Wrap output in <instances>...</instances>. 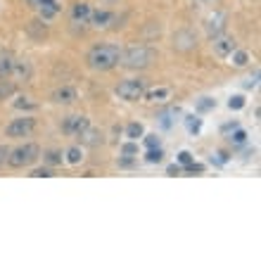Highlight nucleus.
<instances>
[{
  "instance_id": "1",
  "label": "nucleus",
  "mask_w": 261,
  "mask_h": 261,
  "mask_svg": "<svg viewBox=\"0 0 261 261\" xmlns=\"http://www.w3.org/2000/svg\"><path fill=\"white\" fill-rule=\"evenodd\" d=\"M86 64L97 74H107L121 64V45L117 43H95L86 53Z\"/></svg>"
},
{
  "instance_id": "2",
  "label": "nucleus",
  "mask_w": 261,
  "mask_h": 261,
  "mask_svg": "<svg viewBox=\"0 0 261 261\" xmlns=\"http://www.w3.org/2000/svg\"><path fill=\"white\" fill-rule=\"evenodd\" d=\"M157 62V50L147 45V43H130L121 48V64L119 67L128 69V71H145Z\"/></svg>"
},
{
  "instance_id": "3",
  "label": "nucleus",
  "mask_w": 261,
  "mask_h": 261,
  "mask_svg": "<svg viewBox=\"0 0 261 261\" xmlns=\"http://www.w3.org/2000/svg\"><path fill=\"white\" fill-rule=\"evenodd\" d=\"M41 159V147L36 143H19L10 147V154H7V162L5 166L7 169H14V171H19V169H29V166H34L36 162Z\"/></svg>"
},
{
  "instance_id": "4",
  "label": "nucleus",
  "mask_w": 261,
  "mask_h": 261,
  "mask_svg": "<svg viewBox=\"0 0 261 261\" xmlns=\"http://www.w3.org/2000/svg\"><path fill=\"white\" fill-rule=\"evenodd\" d=\"M145 90H147V81L143 76H128V79H124V81H119L114 86V95L119 100H124V102H140Z\"/></svg>"
},
{
  "instance_id": "5",
  "label": "nucleus",
  "mask_w": 261,
  "mask_h": 261,
  "mask_svg": "<svg viewBox=\"0 0 261 261\" xmlns=\"http://www.w3.org/2000/svg\"><path fill=\"white\" fill-rule=\"evenodd\" d=\"M38 128V119L34 114H19V117L10 119V124H5V138L10 140H21V138H29L34 130Z\"/></svg>"
},
{
  "instance_id": "6",
  "label": "nucleus",
  "mask_w": 261,
  "mask_h": 261,
  "mask_svg": "<svg viewBox=\"0 0 261 261\" xmlns=\"http://www.w3.org/2000/svg\"><path fill=\"white\" fill-rule=\"evenodd\" d=\"M228 21H230V17H228L226 10H212V12H209V14L204 17V21H202V27H204L206 38L212 41V38H216V36L226 34Z\"/></svg>"
},
{
  "instance_id": "7",
  "label": "nucleus",
  "mask_w": 261,
  "mask_h": 261,
  "mask_svg": "<svg viewBox=\"0 0 261 261\" xmlns=\"http://www.w3.org/2000/svg\"><path fill=\"white\" fill-rule=\"evenodd\" d=\"M197 34H195L193 29L188 27H180L173 31L171 36V48L176 50V53H183V55H188V53H193V50H197Z\"/></svg>"
},
{
  "instance_id": "8",
  "label": "nucleus",
  "mask_w": 261,
  "mask_h": 261,
  "mask_svg": "<svg viewBox=\"0 0 261 261\" xmlns=\"http://www.w3.org/2000/svg\"><path fill=\"white\" fill-rule=\"evenodd\" d=\"M117 21H119V14L114 7L97 5V7H93V12H90V27L97 29V31H107V29H112Z\"/></svg>"
},
{
  "instance_id": "9",
  "label": "nucleus",
  "mask_w": 261,
  "mask_h": 261,
  "mask_svg": "<svg viewBox=\"0 0 261 261\" xmlns=\"http://www.w3.org/2000/svg\"><path fill=\"white\" fill-rule=\"evenodd\" d=\"M90 12H93V5L86 3V0H76L74 5L69 7V24L74 29H88L90 27Z\"/></svg>"
},
{
  "instance_id": "10",
  "label": "nucleus",
  "mask_w": 261,
  "mask_h": 261,
  "mask_svg": "<svg viewBox=\"0 0 261 261\" xmlns=\"http://www.w3.org/2000/svg\"><path fill=\"white\" fill-rule=\"evenodd\" d=\"M88 126H90V119L86 114H67L60 121V130L69 138H79Z\"/></svg>"
},
{
  "instance_id": "11",
  "label": "nucleus",
  "mask_w": 261,
  "mask_h": 261,
  "mask_svg": "<svg viewBox=\"0 0 261 261\" xmlns=\"http://www.w3.org/2000/svg\"><path fill=\"white\" fill-rule=\"evenodd\" d=\"M50 102L60 105V107H71V105L79 102V90H76L74 86H69V83L57 86V88L50 93Z\"/></svg>"
},
{
  "instance_id": "12",
  "label": "nucleus",
  "mask_w": 261,
  "mask_h": 261,
  "mask_svg": "<svg viewBox=\"0 0 261 261\" xmlns=\"http://www.w3.org/2000/svg\"><path fill=\"white\" fill-rule=\"evenodd\" d=\"M235 48H238V38L230 34H221L216 38H212V53L216 57H221V60H228Z\"/></svg>"
},
{
  "instance_id": "13",
  "label": "nucleus",
  "mask_w": 261,
  "mask_h": 261,
  "mask_svg": "<svg viewBox=\"0 0 261 261\" xmlns=\"http://www.w3.org/2000/svg\"><path fill=\"white\" fill-rule=\"evenodd\" d=\"M60 12H62V3H60V0H43L41 5L36 7V14H38V19H43V21L57 19Z\"/></svg>"
},
{
  "instance_id": "14",
  "label": "nucleus",
  "mask_w": 261,
  "mask_h": 261,
  "mask_svg": "<svg viewBox=\"0 0 261 261\" xmlns=\"http://www.w3.org/2000/svg\"><path fill=\"white\" fill-rule=\"evenodd\" d=\"M171 93L173 90L169 88V86H157V88H147L145 90L143 100L145 102H152V105H164L171 100Z\"/></svg>"
},
{
  "instance_id": "15",
  "label": "nucleus",
  "mask_w": 261,
  "mask_h": 261,
  "mask_svg": "<svg viewBox=\"0 0 261 261\" xmlns=\"http://www.w3.org/2000/svg\"><path fill=\"white\" fill-rule=\"evenodd\" d=\"M31 74H34L31 62H29V60H24V57H17V60H14V67H12L10 79L19 83V81H29V79H31Z\"/></svg>"
},
{
  "instance_id": "16",
  "label": "nucleus",
  "mask_w": 261,
  "mask_h": 261,
  "mask_svg": "<svg viewBox=\"0 0 261 261\" xmlns=\"http://www.w3.org/2000/svg\"><path fill=\"white\" fill-rule=\"evenodd\" d=\"M79 138H81L83 147H100V145L105 143V133H102V130H97V128H93V124L83 130Z\"/></svg>"
},
{
  "instance_id": "17",
  "label": "nucleus",
  "mask_w": 261,
  "mask_h": 261,
  "mask_svg": "<svg viewBox=\"0 0 261 261\" xmlns=\"http://www.w3.org/2000/svg\"><path fill=\"white\" fill-rule=\"evenodd\" d=\"M228 60H230L228 64H230L233 69H247L249 64H252V53L238 45V48H235L233 53H230V57H228Z\"/></svg>"
},
{
  "instance_id": "18",
  "label": "nucleus",
  "mask_w": 261,
  "mask_h": 261,
  "mask_svg": "<svg viewBox=\"0 0 261 261\" xmlns=\"http://www.w3.org/2000/svg\"><path fill=\"white\" fill-rule=\"evenodd\" d=\"M178 117H180V110H176V107H164V110L157 112V124L164 130H169L173 124H176Z\"/></svg>"
},
{
  "instance_id": "19",
  "label": "nucleus",
  "mask_w": 261,
  "mask_h": 261,
  "mask_svg": "<svg viewBox=\"0 0 261 261\" xmlns=\"http://www.w3.org/2000/svg\"><path fill=\"white\" fill-rule=\"evenodd\" d=\"M14 60H17L14 53H10V50H0V79H10L12 67H14Z\"/></svg>"
},
{
  "instance_id": "20",
  "label": "nucleus",
  "mask_w": 261,
  "mask_h": 261,
  "mask_svg": "<svg viewBox=\"0 0 261 261\" xmlns=\"http://www.w3.org/2000/svg\"><path fill=\"white\" fill-rule=\"evenodd\" d=\"M41 157H43V164H48V166H62L64 164V152L62 150H57V147H50V150H43L41 152Z\"/></svg>"
},
{
  "instance_id": "21",
  "label": "nucleus",
  "mask_w": 261,
  "mask_h": 261,
  "mask_svg": "<svg viewBox=\"0 0 261 261\" xmlns=\"http://www.w3.org/2000/svg\"><path fill=\"white\" fill-rule=\"evenodd\" d=\"M83 157H86V152H83L81 145H71V147L64 150V164L69 166H79L83 162Z\"/></svg>"
},
{
  "instance_id": "22",
  "label": "nucleus",
  "mask_w": 261,
  "mask_h": 261,
  "mask_svg": "<svg viewBox=\"0 0 261 261\" xmlns=\"http://www.w3.org/2000/svg\"><path fill=\"white\" fill-rule=\"evenodd\" d=\"M17 93H19V86H17V81H12V79H0V102L12 100Z\"/></svg>"
},
{
  "instance_id": "23",
  "label": "nucleus",
  "mask_w": 261,
  "mask_h": 261,
  "mask_svg": "<svg viewBox=\"0 0 261 261\" xmlns=\"http://www.w3.org/2000/svg\"><path fill=\"white\" fill-rule=\"evenodd\" d=\"M226 138H228V143L233 145V147H245V145L249 143V133L242 128V126H238L235 130H230Z\"/></svg>"
},
{
  "instance_id": "24",
  "label": "nucleus",
  "mask_w": 261,
  "mask_h": 261,
  "mask_svg": "<svg viewBox=\"0 0 261 261\" xmlns=\"http://www.w3.org/2000/svg\"><path fill=\"white\" fill-rule=\"evenodd\" d=\"M12 107L17 112H24V114H31V112H36V107L38 105L31 100V97H27V95H14V102H12Z\"/></svg>"
},
{
  "instance_id": "25",
  "label": "nucleus",
  "mask_w": 261,
  "mask_h": 261,
  "mask_svg": "<svg viewBox=\"0 0 261 261\" xmlns=\"http://www.w3.org/2000/svg\"><path fill=\"white\" fill-rule=\"evenodd\" d=\"M230 162H233V152H230V150H223V147H219V150L212 152V164L214 166H221V169H223V166H228Z\"/></svg>"
},
{
  "instance_id": "26",
  "label": "nucleus",
  "mask_w": 261,
  "mask_h": 261,
  "mask_svg": "<svg viewBox=\"0 0 261 261\" xmlns=\"http://www.w3.org/2000/svg\"><path fill=\"white\" fill-rule=\"evenodd\" d=\"M124 136H126V140H140L145 136V126L140 121H130V124H126Z\"/></svg>"
},
{
  "instance_id": "27",
  "label": "nucleus",
  "mask_w": 261,
  "mask_h": 261,
  "mask_svg": "<svg viewBox=\"0 0 261 261\" xmlns=\"http://www.w3.org/2000/svg\"><path fill=\"white\" fill-rule=\"evenodd\" d=\"M183 124H186V130L190 136H197L199 130H202V119H199V114H186V117H183Z\"/></svg>"
},
{
  "instance_id": "28",
  "label": "nucleus",
  "mask_w": 261,
  "mask_h": 261,
  "mask_svg": "<svg viewBox=\"0 0 261 261\" xmlns=\"http://www.w3.org/2000/svg\"><path fill=\"white\" fill-rule=\"evenodd\" d=\"M259 81H261V71H259V67H254L245 79H242V88L245 90H256L259 88Z\"/></svg>"
},
{
  "instance_id": "29",
  "label": "nucleus",
  "mask_w": 261,
  "mask_h": 261,
  "mask_svg": "<svg viewBox=\"0 0 261 261\" xmlns=\"http://www.w3.org/2000/svg\"><path fill=\"white\" fill-rule=\"evenodd\" d=\"M29 176L31 178H53L55 176V169L48 164H43V166H29Z\"/></svg>"
},
{
  "instance_id": "30",
  "label": "nucleus",
  "mask_w": 261,
  "mask_h": 261,
  "mask_svg": "<svg viewBox=\"0 0 261 261\" xmlns=\"http://www.w3.org/2000/svg\"><path fill=\"white\" fill-rule=\"evenodd\" d=\"M214 110H216V100L209 95L199 97L197 102H195V112H197V114H209V112H214Z\"/></svg>"
},
{
  "instance_id": "31",
  "label": "nucleus",
  "mask_w": 261,
  "mask_h": 261,
  "mask_svg": "<svg viewBox=\"0 0 261 261\" xmlns=\"http://www.w3.org/2000/svg\"><path fill=\"white\" fill-rule=\"evenodd\" d=\"M143 159L147 164H162V162H164V150H162V145H159V147H147Z\"/></svg>"
},
{
  "instance_id": "32",
  "label": "nucleus",
  "mask_w": 261,
  "mask_h": 261,
  "mask_svg": "<svg viewBox=\"0 0 261 261\" xmlns=\"http://www.w3.org/2000/svg\"><path fill=\"white\" fill-rule=\"evenodd\" d=\"M138 140H126L121 147H119V157H130V159H138Z\"/></svg>"
},
{
  "instance_id": "33",
  "label": "nucleus",
  "mask_w": 261,
  "mask_h": 261,
  "mask_svg": "<svg viewBox=\"0 0 261 261\" xmlns=\"http://www.w3.org/2000/svg\"><path fill=\"white\" fill-rule=\"evenodd\" d=\"M228 110L230 112H240V110H245V105H247V97L242 95V93H235V95H230L228 97Z\"/></svg>"
},
{
  "instance_id": "34",
  "label": "nucleus",
  "mask_w": 261,
  "mask_h": 261,
  "mask_svg": "<svg viewBox=\"0 0 261 261\" xmlns=\"http://www.w3.org/2000/svg\"><path fill=\"white\" fill-rule=\"evenodd\" d=\"M140 143H143V147L147 150V147H159V145H162V140H159L157 133H145V136L140 138Z\"/></svg>"
},
{
  "instance_id": "35",
  "label": "nucleus",
  "mask_w": 261,
  "mask_h": 261,
  "mask_svg": "<svg viewBox=\"0 0 261 261\" xmlns=\"http://www.w3.org/2000/svg\"><path fill=\"white\" fill-rule=\"evenodd\" d=\"M176 162H178L180 166H188V164H193L195 162V154L190 150H180L178 154H176Z\"/></svg>"
},
{
  "instance_id": "36",
  "label": "nucleus",
  "mask_w": 261,
  "mask_h": 261,
  "mask_svg": "<svg viewBox=\"0 0 261 261\" xmlns=\"http://www.w3.org/2000/svg\"><path fill=\"white\" fill-rule=\"evenodd\" d=\"M166 173H169V176H180V173H183V166H180L178 162H176V164H169L166 166Z\"/></svg>"
},
{
  "instance_id": "37",
  "label": "nucleus",
  "mask_w": 261,
  "mask_h": 261,
  "mask_svg": "<svg viewBox=\"0 0 261 261\" xmlns=\"http://www.w3.org/2000/svg\"><path fill=\"white\" fill-rule=\"evenodd\" d=\"M7 154H10V145H0V169L5 166Z\"/></svg>"
},
{
  "instance_id": "38",
  "label": "nucleus",
  "mask_w": 261,
  "mask_h": 261,
  "mask_svg": "<svg viewBox=\"0 0 261 261\" xmlns=\"http://www.w3.org/2000/svg\"><path fill=\"white\" fill-rule=\"evenodd\" d=\"M238 126H240V124H238V121H228V124H223V126H221V133H223V136H228V133H230V130H235V128H238Z\"/></svg>"
},
{
  "instance_id": "39",
  "label": "nucleus",
  "mask_w": 261,
  "mask_h": 261,
  "mask_svg": "<svg viewBox=\"0 0 261 261\" xmlns=\"http://www.w3.org/2000/svg\"><path fill=\"white\" fill-rule=\"evenodd\" d=\"M97 3H100V5H105V7H117L121 0H97Z\"/></svg>"
},
{
  "instance_id": "40",
  "label": "nucleus",
  "mask_w": 261,
  "mask_h": 261,
  "mask_svg": "<svg viewBox=\"0 0 261 261\" xmlns=\"http://www.w3.org/2000/svg\"><path fill=\"white\" fill-rule=\"evenodd\" d=\"M24 3H27V5H29V7H31V10H36V7L41 5L43 0H24Z\"/></svg>"
},
{
  "instance_id": "41",
  "label": "nucleus",
  "mask_w": 261,
  "mask_h": 261,
  "mask_svg": "<svg viewBox=\"0 0 261 261\" xmlns=\"http://www.w3.org/2000/svg\"><path fill=\"white\" fill-rule=\"evenodd\" d=\"M197 3H216V0H197Z\"/></svg>"
}]
</instances>
